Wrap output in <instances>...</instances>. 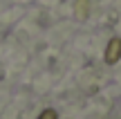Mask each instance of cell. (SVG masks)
I'll return each mask as SVG.
<instances>
[{
    "instance_id": "6da1fadb",
    "label": "cell",
    "mask_w": 121,
    "mask_h": 119,
    "mask_svg": "<svg viewBox=\"0 0 121 119\" xmlns=\"http://www.w3.org/2000/svg\"><path fill=\"white\" fill-rule=\"evenodd\" d=\"M119 58H121V38H112L108 43V49H105V61L114 65Z\"/></svg>"
},
{
    "instance_id": "7a4b0ae2",
    "label": "cell",
    "mask_w": 121,
    "mask_h": 119,
    "mask_svg": "<svg viewBox=\"0 0 121 119\" xmlns=\"http://www.w3.org/2000/svg\"><path fill=\"white\" fill-rule=\"evenodd\" d=\"M74 16H76L78 20H85V18L90 16V0H76V4H74Z\"/></svg>"
},
{
    "instance_id": "3957f363",
    "label": "cell",
    "mask_w": 121,
    "mask_h": 119,
    "mask_svg": "<svg viewBox=\"0 0 121 119\" xmlns=\"http://www.w3.org/2000/svg\"><path fill=\"white\" fill-rule=\"evenodd\" d=\"M38 119H56V112L54 110H45V112H40Z\"/></svg>"
}]
</instances>
